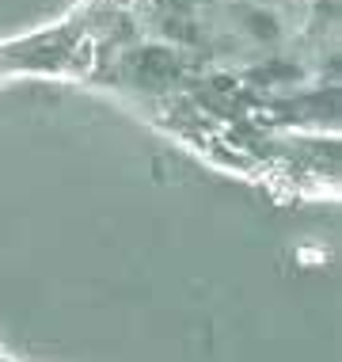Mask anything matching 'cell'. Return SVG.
Segmentation results:
<instances>
[{"label":"cell","mask_w":342,"mask_h":362,"mask_svg":"<svg viewBox=\"0 0 342 362\" xmlns=\"http://www.w3.org/2000/svg\"><path fill=\"white\" fill-rule=\"evenodd\" d=\"M248 31L255 38H267L270 42V38L281 35V27H278V19H274V12H259L255 8V12H248Z\"/></svg>","instance_id":"1"}]
</instances>
